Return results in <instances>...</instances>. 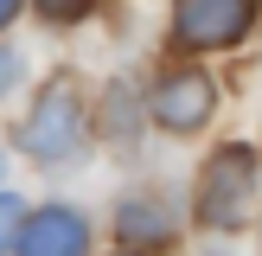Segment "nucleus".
Returning a JSON list of instances; mask_svg holds the SVG:
<instances>
[{
  "mask_svg": "<svg viewBox=\"0 0 262 256\" xmlns=\"http://www.w3.org/2000/svg\"><path fill=\"white\" fill-rule=\"evenodd\" d=\"M115 230H122V243H128V250H154V243H166V237H173V218H160V211H154V199H128L122 211H115Z\"/></svg>",
  "mask_w": 262,
  "mask_h": 256,
  "instance_id": "nucleus-6",
  "label": "nucleus"
},
{
  "mask_svg": "<svg viewBox=\"0 0 262 256\" xmlns=\"http://www.w3.org/2000/svg\"><path fill=\"white\" fill-rule=\"evenodd\" d=\"M26 154L38 166H64V160L83 154V90H77L71 71L45 77L32 115H26Z\"/></svg>",
  "mask_w": 262,
  "mask_h": 256,
  "instance_id": "nucleus-1",
  "label": "nucleus"
},
{
  "mask_svg": "<svg viewBox=\"0 0 262 256\" xmlns=\"http://www.w3.org/2000/svg\"><path fill=\"white\" fill-rule=\"evenodd\" d=\"M256 179H262L256 147H237V141H230V147H217L211 160H205V173H199V224H211V230L250 224Z\"/></svg>",
  "mask_w": 262,
  "mask_h": 256,
  "instance_id": "nucleus-2",
  "label": "nucleus"
},
{
  "mask_svg": "<svg viewBox=\"0 0 262 256\" xmlns=\"http://www.w3.org/2000/svg\"><path fill=\"white\" fill-rule=\"evenodd\" d=\"M38 13H45V19H77V13L90 7V0H32Z\"/></svg>",
  "mask_w": 262,
  "mask_h": 256,
  "instance_id": "nucleus-8",
  "label": "nucleus"
},
{
  "mask_svg": "<svg viewBox=\"0 0 262 256\" xmlns=\"http://www.w3.org/2000/svg\"><path fill=\"white\" fill-rule=\"evenodd\" d=\"M19 7H26V0H0V26H13V19H19Z\"/></svg>",
  "mask_w": 262,
  "mask_h": 256,
  "instance_id": "nucleus-10",
  "label": "nucleus"
},
{
  "mask_svg": "<svg viewBox=\"0 0 262 256\" xmlns=\"http://www.w3.org/2000/svg\"><path fill=\"white\" fill-rule=\"evenodd\" d=\"M122 256H141V250H122Z\"/></svg>",
  "mask_w": 262,
  "mask_h": 256,
  "instance_id": "nucleus-11",
  "label": "nucleus"
},
{
  "mask_svg": "<svg viewBox=\"0 0 262 256\" xmlns=\"http://www.w3.org/2000/svg\"><path fill=\"white\" fill-rule=\"evenodd\" d=\"M256 26V0H173L179 51H224Z\"/></svg>",
  "mask_w": 262,
  "mask_h": 256,
  "instance_id": "nucleus-3",
  "label": "nucleus"
},
{
  "mask_svg": "<svg viewBox=\"0 0 262 256\" xmlns=\"http://www.w3.org/2000/svg\"><path fill=\"white\" fill-rule=\"evenodd\" d=\"M211 109H217V83L199 64H179V71H166L160 83H154V122H160L166 135H199V128L211 122Z\"/></svg>",
  "mask_w": 262,
  "mask_h": 256,
  "instance_id": "nucleus-4",
  "label": "nucleus"
},
{
  "mask_svg": "<svg viewBox=\"0 0 262 256\" xmlns=\"http://www.w3.org/2000/svg\"><path fill=\"white\" fill-rule=\"evenodd\" d=\"M13 256H90V218L71 205H45L19 224Z\"/></svg>",
  "mask_w": 262,
  "mask_h": 256,
  "instance_id": "nucleus-5",
  "label": "nucleus"
},
{
  "mask_svg": "<svg viewBox=\"0 0 262 256\" xmlns=\"http://www.w3.org/2000/svg\"><path fill=\"white\" fill-rule=\"evenodd\" d=\"M19 224H26V211H19V199H13V192H0V256L13 250V237H19Z\"/></svg>",
  "mask_w": 262,
  "mask_h": 256,
  "instance_id": "nucleus-7",
  "label": "nucleus"
},
{
  "mask_svg": "<svg viewBox=\"0 0 262 256\" xmlns=\"http://www.w3.org/2000/svg\"><path fill=\"white\" fill-rule=\"evenodd\" d=\"M13 77H19V51H13V45H0V96L13 90Z\"/></svg>",
  "mask_w": 262,
  "mask_h": 256,
  "instance_id": "nucleus-9",
  "label": "nucleus"
}]
</instances>
